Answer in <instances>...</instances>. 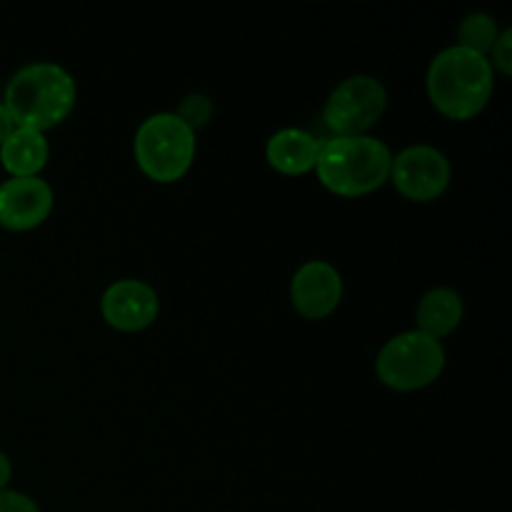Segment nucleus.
<instances>
[{"label": "nucleus", "mask_w": 512, "mask_h": 512, "mask_svg": "<svg viewBox=\"0 0 512 512\" xmlns=\"http://www.w3.org/2000/svg\"><path fill=\"white\" fill-rule=\"evenodd\" d=\"M445 363V345L413 328L385 340L375 358V375L393 393H418L438 383Z\"/></svg>", "instance_id": "5"}, {"label": "nucleus", "mask_w": 512, "mask_h": 512, "mask_svg": "<svg viewBox=\"0 0 512 512\" xmlns=\"http://www.w3.org/2000/svg\"><path fill=\"white\" fill-rule=\"evenodd\" d=\"M388 183L410 203H435L453 185V165L435 145L415 143L393 155Z\"/></svg>", "instance_id": "7"}, {"label": "nucleus", "mask_w": 512, "mask_h": 512, "mask_svg": "<svg viewBox=\"0 0 512 512\" xmlns=\"http://www.w3.org/2000/svg\"><path fill=\"white\" fill-rule=\"evenodd\" d=\"M100 315L118 333H143L158 320L160 295L145 280H115L100 295Z\"/></svg>", "instance_id": "8"}, {"label": "nucleus", "mask_w": 512, "mask_h": 512, "mask_svg": "<svg viewBox=\"0 0 512 512\" xmlns=\"http://www.w3.org/2000/svg\"><path fill=\"white\" fill-rule=\"evenodd\" d=\"M55 208L53 185L40 178H8L0 183V228L30 233L50 218Z\"/></svg>", "instance_id": "10"}, {"label": "nucleus", "mask_w": 512, "mask_h": 512, "mask_svg": "<svg viewBox=\"0 0 512 512\" xmlns=\"http://www.w3.org/2000/svg\"><path fill=\"white\" fill-rule=\"evenodd\" d=\"M13 120H10V115H8V110H5V105H3V100H0V145L5 143V138H8L10 133H13Z\"/></svg>", "instance_id": "19"}, {"label": "nucleus", "mask_w": 512, "mask_h": 512, "mask_svg": "<svg viewBox=\"0 0 512 512\" xmlns=\"http://www.w3.org/2000/svg\"><path fill=\"white\" fill-rule=\"evenodd\" d=\"M195 135L200 133L203 128H208L210 120L215 115V103L210 95L205 93H188L183 100L178 103V108L173 110Z\"/></svg>", "instance_id": "15"}, {"label": "nucleus", "mask_w": 512, "mask_h": 512, "mask_svg": "<svg viewBox=\"0 0 512 512\" xmlns=\"http://www.w3.org/2000/svg\"><path fill=\"white\" fill-rule=\"evenodd\" d=\"M0 512H40V505L20 490H0Z\"/></svg>", "instance_id": "17"}, {"label": "nucleus", "mask_w": 512, "mask_h": 512, "mask_svg": "<svg viewBox=\"0 0 512 512\" xmlns=\"http://www.w3.org/2000/svg\"><path fill=\"white\" fill-rule=\"evenodd\" d=\"M500 23L495 20V15L483 13V10H475V13H468L458 25V40L455 45L470 50V53H478L483 58H488V53L493 50V45L498 43Z\"/></svg>", "instance_id": "14"}, {"label": "nucleus", "mask_w": 512, "mask_h": 512, "mask_svg": "<svg viewBox=\"0 0 512 512\" xmlns=\"http://www.w3.org/2000/svg\"><path fill=\"white\" fill-rule=\"evenodd\" d=\"M463 318L465 303L458 290L448 288V285H438V288H430L418 300V308H415V330L443 343L445 338H450L460 328Z\"/></svg>", "instance_id": "12"}, {"label": "nucleus", "mask_w": 512, "mask_h": 512, "mask_svg": "<svg viewBox=\"0 0 512 512\" xmlns=\"http://www.w3.org/2000/svg\"><path fill=\"white\" fill-rule=\"evenodd\" d=\"M78 103V83L58 63L38 60L15 70L3 93V105L15 128L48 133L58 128Z\"/></svg>", "instance_id": "1"}, {"label": "nucleus", "mask_w": 512, "mask_h": 512, "mask_svg": "<svg viewBox=\"0 0 512 512\" xmlns=\"http://www.w3.org/2000/svg\"><path fill=\"white\" fill-rule=\"evenodd\" d=\"M198 155V135L173 113H153L133 135V158L140 173L158 185H173L190 173Z\"/></svg>", "instance_id": "4"}, {"label": "nucleus", "mask_w": 512, "mask_h": 512, "mask_svg": "<svg viewBox=\"0 0 512 512\" xmlns=\"http://www.w3.org/2000/svg\"><path fill=\"white\" fill-rule=\"evenodd\" d=\"M343 295V275L328 260H305L290 278V305L305 320L330 318Z\"/></svg>", "instance_id": "9"}, {"label": "nucleus", "mask_w": 512, "mask_h": 512, "mask_svg": "<svg viewBox=\"0 0 512 512\" xmlns=\"http://www.w3.org/2000/svg\"><path fill=\"white\" fill-rule=\"evenodd\" d=\"M393 150L375 135L325 138L320 145L315 178L338 198H365L388 183Z\"/></svg>", "instance_id": "3"}, {"label": "nucleus", "mask_w": 512, "mask_h": 512, "mask_svg": "<svg viewBox=\"0 0 512 512\" xmlns=\"http://www.w3.org/2000/svg\"><path fill=\"white\" fill-rule=\"evenodd\" d=\"M10 480H13V463H10L8 455L0 450V490H8Z\"/></svg>", "instance_id": "18"}, {"label": "nucleus", "mask_w": 512, "mask_h": 512, "mask_svg": "<svg viewBox=\"0 0 512 512\" xmlns=\"http://www.w3.org/2000/svg\"><path fill=\"white\" fill-rule=\"evenodd\" d=\"M488 63L493 68L495 78H510L512 75V30L503 28L498 43L493 45V50L488 53Z\"/></svg>", "instance_id": "16"}, {"label": "nucleus", "mask_w": 512, "mask_h": 512, "mask_svg": "<svg viewBox=\"0 0 512 512\" xmlns=\"http://www.w3.org/2000/svg\"><path fill=\"white\" fill-rule=\"evenodd\" d=\"M425 93L443 118L468 123L478 118L493 100L495 73L488 58L453 43L430 60Z\"/></svg>", "instance_id": "2"}, {"label": "nucleus", "mask_w": 512, "mask_h": 512, "mask_svg": "<svg viewBox=\"0 0 512 512\" xmlns=\"http://www.w3.org/2000/svg\"><path fill=\"white\" fill-rule=\"evenodd\" d=\"M388 110V88L375 75L358 73L340 80L323 105V125L330 138L370 135Z\"/></svg>", "instance_id": "6"}, {"label": "nucleus", "mask_w": 512, "mask_h": 512, "mask_svg": "<svg viewBox=\"0 0 512 512\" xmlns=\"http://www.w3.org/2000/svg\"><path fill=\"white\" fill-rule=\"evenodd\" d=\"M50 160V143L45 133L13 128L0 145V165L8 178H40Z\"/></svg>", "instance_id": "13"}, {"label": "nucleus", "mask_w": 512, "mask_h": 512, "mask_svg": "<svg viewBox=\"0 0 512 512\" xmlns=\"http://www.w3.org/2000/svg\"><path fill=\"white\" fill-rule=\"evenodd\" d=\"M323 138L305 128H283L265 143V163L285 178H303L318 163Z\"/></svg>", "instance_id": "11"}]
</instances>
